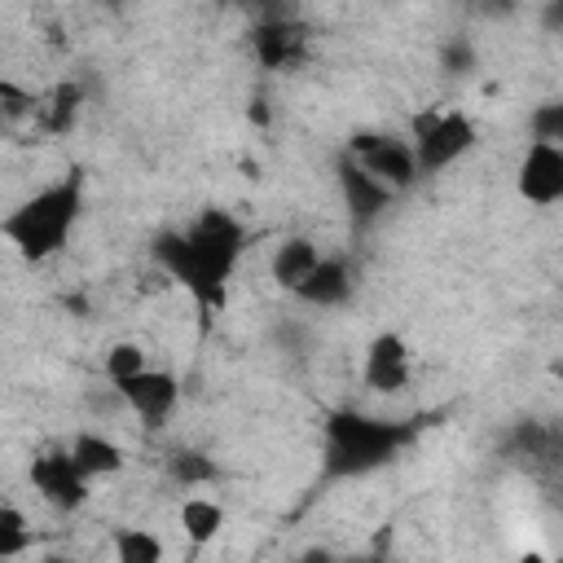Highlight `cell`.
I'll return each instance as SVG.
<instances>
[{
	"label": "cell",
	"instance_id": "6da1fadb",
	"mask_svg": "<svg viewBox=\"0 0 563 563\" xmlns=\"http://www.w3.org/2000/svg\"><path fill=\"white\" fill-rule=\"evenodd\" d=\"M154 260L202 308H224L229 277L242 260V224L224 211H202L185 233H163Z\"/></svg>",
	"mask_w": 563,
	"mask_h": 563
},
{
	"label": "cell",
	"instance_id": "7a4b0ae2",
	"mask_svg": "<svg viewBox=\"0 0 563 563\" xmlns=\"http://www.w3.org/2000/svg\"><path fill=\"white\" fill-rule=\"evenodd\" d=\"M409 431L387 418H369L356 409H339L325 418V444H321V466L330 479H361L378 466H387Z\"/></svg>",
	"mask_w": 563,
	"mask_h": 563
},
{
	"label": "cell",
	"instance_id": "3957f363",
	"mask_svg": "<svg viewBox=\"0 0 563 563\" xmlns=\"http://www.w3.org/2000/svg\"><path fill=\"white\" fill-rule=\"evenodd\" d=\"M79 202H84V185L79 176H66L40 194H31L22 207H13L0 224V233L9 238V246L26 260H48L66 246L75 220H79Z\"/></svg>",
	"mask_w": 563,
	"mask_h": 563
},
{
	"label": "cell",
	"instance_id": "277c9868",
	"mask_svg": "<svg viewBox=\"0 0 563 563\" xmlns=\"http://www.w3.org/2000/svg\"><path fill=\"white\" fill-rule=\"evenodd\" d=\"M409 141L418 154V172L440 176L444 167H453L457 158H466L475 150L479 132L462 110H427V114H413Z\"/></svg>",
	"mask_w": 563,
	"mask_h": 563
},
{
	"label": "cell",
	"instance_id": "5b68a950",
	"mask_svg": "<svg viewBox=\"0 0 563 563\" xmlns=\"http://www.w3.org/2000/svg\"><path fill=\"white\" fill-rule=\"evenodd\" d=\"M352 158L369 172V176H378L383 185H391L396 194L400 189H409L422 172H418V154H413V141H400V136H374V132H361V136H352Z\"/></svg>",
	"mask_w": 563,
	"mask_h": 563
},
{
	"label": "cell",
	"instance_id": "8992f818",
	"mask_svg": "<svg viewBox=\"0 0 563 563\" xmlns=\"http://www.w3.org/2000/svg\"><path fill=\"white\" fill-rule=\"evenodd\" d=\"M114 391H119V400H123L145 427H163V422L172 418L176 400H180L176 374H167V369H158V365H145L141 374L114 383Z\"/></svg>",
	"mask_w": 563,
	"mask_h": 563
},
{
	"label": "cell",
	"instance_id": "52a82bcc",
	"mask_svg": "<svg viewBox=\"0 0 563 563\" xmlns=\"http://www.w3.org/2000/svg\"><path fill=\"white\" fill-rule=\"evenodd\" d=\"M515 189L523 202L532 207H554L563 202V145L554 141H532L519 158L515 172Z\"/></svg>",
	"mask_w": 563,
	"mask_h": 563
},
{
	"label": "cell",
	"instance_id": "ba28073f",
	"mask_svg": "<svg viewBox=\"0 0 563 563\" xmlns=\"http://www.w3.org/2000/svg\"><path fill=\"white\" fill-rule=\"evenodd\" d=\"M31 484H35V493H40L48 506L75 510V506L88 501V484H92V479L75 466L70 449H62V453H40V457L31 462Z\"/></svg>",
	"mask_w": 563,
	"mask_h": 563
},
{
	"label": "cell",
	"instance_id": "9c48e42d",
	"mask_svg": "<svg viewBox=\"0 0 563 563\" xmlns=\"http://www.w3.org/2000/svg\"><path fill=\"white\" fill-rule=\"evenodd\" d=\"M339 189H343V207L356 224H374L383 216V207L391 202V185H383L378 176H369L356 158H343L339 163Z\"/></svg>",
	"mask_w": 563,
	"mask_h": 563
},
{
	"label": "cell",
	"instance_id": "30bf717a",
	"mask_svg": "<svg viewBox=\"0 0 563 563\" xmlns=\"http://www.w3.org/2000/svg\"><path fill=\"white\" fill-rule=\"evenodd\" d=\"M365 387L369 391H400L409 383V347L400 334H378L369 347H365Z\"/></svg>",
	"mask_w": 563,
	"mask_h": 563
},
{
	"label": "cell",
	"instance_id": "8fae6325",
	"mask_svg": "<svg viewBox=\"0 0 563 563\" xmlns=\"http://www.w3.org/2000/svg\"><path fill=\"white\" fill-rule=\"evenodd\" d=\"M251 53H255V62L264 70H286L303 53V26H295L286 18H264L251 31Z\"/></svg>",
	"mask_w": 563,
	"mask_h": 563
},
{
	"label": "cell",
	"instance_id": "7c38bea8",
	"mask_svg": "<svg viewBox=\"0 0 563 563\" xmlns=\"http://www.w3.org/2000/svg\"><path fill=\"white\" fill-rule=\"evenodd\" d=\"M295 295H299L303 303H312V308H339V303L352 295V273H347V264H343L339 255H321L317 268L299 282Z\"/></svg>",
	"mask_w": 563,
	"mask_h": 563
},
{
	"label": "cell",
	"instance_id": "4fadbf2b",
	"mask_svg": "<svg viewBox=\"0 0 563 563\" xmlns=\"http://www.w3.org/2000/svg\"><path fill=\"white\" fill-rule=\"evenodd\" d=\"M66 449H70L75 466H79L88 479H101V475H119V471H123V449H119L110 435H101V431H79Z\"/></svg>",
	"mask_w": 563,
	"mask_h": 563
},
{
	"label": "cell",
	"instance_id": "5bb4252c",
	"mask_svg": "<svg viewBox=\"0 0 563 563\" xmlns=\"http://www.w3.org/2000/svg\"><path fill=\"white\" fill-rule=\"evenodd\" d=\"M317 260H321L317 242H308V238H286V242L277 246V255H273V277H277V286H286V290L295 295L299 282L317 268Z\"/></svg>",
	"mask_w": 563,
	"mask_h": 563
},
{
	"label": "cell",
	"instance_id": "9a60e30c",
	"mask_svg": "<svg viewBox=\"0 0 563 563\" xmlns=\"http://www.w3.org/2000/svg\"><path fill=\"white\" fill-rule=\"evenodd\" d=\"M220 528H224V506L220 501H211L202 493H194V497L180 501V532L194 545H207L211 537H220Z\"/></svg>",
	"mask_w": 563,
	"mask_h": 563
},
{
	"label": "cell",
	"instance_id": "2e32d148",
	"mask_svg": "<svg viewBox=\"0 0 563 563\" xmlns=\"http://www.w3.org/2000/svg\"><path fill=\"white\" fill-rule=\"evenodd\" d=\"M114 559L119 563H158L163 559V541L145 528H119L114 532Z\"/></svg>",
	"mask_w": 563,
	"mask_h": 563
},
{
	"label": "cell",
	"instance_id": "e0dca14e",
	"mask_svg": "<svg viewBox=\"0 0 563 563\" xmlns=\"http://www.w3.org/2000/svg\"><path fill=\"white\" fill-rule=\"evenodd\" d=\"M26 545H31V523H26V515H22L13 501H4V506H0V559L22 554Z\"/></svg>",
	"mask_w": 563,
	"mask_h": 563
},
{
	"label": "cell",
	"instance_id": "ac0fdd59",
	"mask_svg": "<svg viewBox=\"0 0 563 563\" xmlns=\"http://www.w3.org/2000/svg\"><path fill=\"white\" fill-rule=\"evenodd\" d=\"M145 365H150V356H145L141 343H114V347L106 352V378H110V383H123V378L141 374Z\"/></svg>",
	"mask_w": 563,
	"mask_h": 563
},
{
	"label": "cell",
	"instance_id": "d6986e66",
	"mask_svg": "<svg viewBox=\"0 0 563 563\" xmlns=\"http://www.w3.org/2000/svg\"><path fill=\"white\" fill-rule=\"evenodd\" d=\"M528 128H532V141H554V145H563V97L537 106L532 119H528Z\"/></svg>",
	"mask_w": 563,
	"mask_h": 563
},
{
	"label": "cell",
	"instance_id": "ffe728a7",
	"mask_svg": "<svg viewBox=\"0 0 563 563\" xmlns=\"http://www.w3.org/2000/svg\"><path fill=\"white\" fill-rule=\"evenodd\" d=\"M172 475H176L185 488H198V484H211L216 466H211V457H202V453H176V457H172Z\"/></svg>",
	"mask_w": 563,
	"mask_h": 563
},
{
	"label": "cell",
	"instance_id": "44dd1931",
	"mask_svg": "<svg viewBox=\"0 0 563 563\" xmlns=\"http://www.w3.org/2000/svg\"><path fill=\"white\" fill-rule=\"evenodd\" d=\"M545 26L563 35V0H550V4H545Z\"/></svg>",
	"mask_w": 563,
	"mask_h": 563
}]
</instances>
